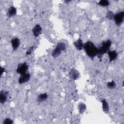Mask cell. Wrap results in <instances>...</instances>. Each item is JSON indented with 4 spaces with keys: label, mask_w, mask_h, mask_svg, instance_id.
<instances>
[{
    "label": "cell",
    "mask_w": 124,
    "mask_h": 124,
    "mask_svg": "<svg viewBox=\"0 0 124 124\" xmlns=\"http://www.w3.org/2000/svg\"><path fill=\"white\" fill-rule=\"evenodd\" d=\"M78 109L80 113H83L86 109V105L84 103L80 102L78 105Z\"/></svg>",
    "instance_id": "16"
},
{
    "label": "cell",
    "mask_w": 124,
    "mask_h": 124,
    "mask_svg": "<svg viewBox=\"0 0 124 124\" xmlns=\"http://www.w3.org/2000/svg\"><path fill=\"white\" fill-rule=\"evenodd\" d=\"M111 42L110 40H108L102 43L101 46L97 48L98 51L97 54L98 57L100 58L104 54L107 53L109 51V49L111 46Z\"/></svg>",
    "instance_id": "2"
},
{
    "label": "cell",
    "mask_w": 124,
    "mask_h": 124,
    "mask_svg": "<svg viewBox=\"0 0 124 124\" xmlns=\"http://www.w3.org/2000/svg\"><path fill=\"white\" fill-rule=\"evenodd\" d=\"M65 47H66V46H65V45L64 43H63L62 42H60L57 44L56 47L58 48L60 50L62 51L65 49Z\"/></svg>",
    "instance_id": "18"
},
{
    "label": "cell",
    "mask_w": 124,
    "mask_h": 124,
    "mask_svg": "<svg viewBox=\"0 0 124 124\" xmlns=\"http://www.w3.org/2000/svg\"><path fill=\"white\" fill-rule=\"evenodd\" d=\"M13 123V121L12 120L9 118H6L4 120L3 122V124H11Z\"/></svg>",
    "instance_id": "21"
},
{
    "label": "cell",
    "mask_w": 124,
    "mask_h": 124,
    "mask_svg": "<svg viewBox=\"0 0 124 124\" xmlns=\"http://www.w3.org/2000/svg\"><path fill=\"white\" fill-rule=\"evenodd\" d=\"M74 45L75 47L76 48V49L78 50H80L83 48L84 44L83 43L82 40L80 39V38L77 40L76 41H75L74 43Z\"/></svg>",
    "instance_id": "11"
},
{
    "label": "cell",
    "mask_w": 124,
    "mask_h": 124,
    "mask_svg": "<svg viewBox=\"0 0 124 124\" xmlns=\"http://www.w3.org/2000/svg\"><path fill=\"white\" fill-rule=\"evenodd\" d=\"M102 108L104 112L106 113H108L109 112V106L107 102L105 100L102 101Z\"/></svg>",
    "instance_id": "14"
},
{
    "label": "cell",
    "mask_w": 124,
    "mask_h": 124,
    "mask_svg": "<svg viewBox=\"0 0 124 124\" xmlns=\"http://www.w3.org/2000/svg\"><path fill=\"white\" fill-rule=\"evenodd\" d=\"M108 56L109 57V62H111L114 60H115L118 56V53L117 51L115 50H112V51H108Z\"/></svg>",
    "instance_id": "8"
},
{
    "label": "cell",
    "mask_w": 124,
    "mask_h": 124,
    "mask_svg": "<svg viewBox=\"0 0 124 124\" xmlns=\"http://www.w3.org/2000/svg\"><path fill=\"white\" fill-rule=\"evenodd\" d=\"M48 95L46 93H42L40 94L37 97V101L38 102H42L47 99Z\"/></svg>",
    "instance_id": "13"
},
{
    "label": "cell",
    "mask_w": 124,
    "mask_h": 124,
    "mask_svg": "<svg viewBox=\"0 0 124 124\" xmlns=\"http://www.w3.org/2000/svg\"><path fill=\"white\" fill-rule=\"evenodd\" d=\"M70 77L73 80L77 79L79 76V73L76 69H73L70 72Z\"/></svg>",
    "instance_id": "9"
},
{
    "label": "cell",
    "mask_w": 124,
    "mask_h": 124,
    "mask_svg": "<svg viewBox=\"0 0 124 124\" xmlns=\"http://www.w3.org/2000/svg\"><path fill=\"white\" fill-rule=\"evenodd\" d=\"M42 32V28L41 26L39 24L36 25L32 30V32L33 35L35 37L38 36Z\"/></svg>",
    "instance_id": "7"
},
{
    "label": "cell",
    "mask_w": 124,
    "mask_h": 124,
    "mask_svg": "<svg viewBox=\"0 0 124 124\" xmlns=\"http://www.w3.org/2000/svg\"><path fill=\"white\" fill-rule=\"evenodd\" d=\"M114 16V13L111 11H108L106 14V17L108 20H111L113 19Z\"/></svg>",
    "instance_id": "17"
},
{
    "label": "cell",
    "mask_w": 124,
    "mask_h": 124,
    "mask_svg": "<svg viewBox=\"0 0 124 124\" xmlns=\"http://www.w3.org/2000/svg\"><path fill=\"white\" fill-rule=\"evenodd\" d=\"M4 71H5V69L1 67V75L3 74V73L4 72Z\"/></svg>",
    "instance_id": "23"
},
{
    "label": "cell",
    "mask_w": 124,
    "mask_h": 124,
    "mask_svg": "<svg viewBox=\"0 0 124 124\" xmlns=\"http://www.w3.org/2000/svg\"><path fill=\"white\" fill-rule=\"evenodd\" d=\"M61 52H62L61 50H60L59 49H58V48L56 47V48L53 50V51L52 52V53H51V55H52V56L53 58H57V57H58L60 55V54H61Z\"/></svg>",
    "instance_id": "15"
},
{
    "label": "cell",
    "mask_w": 124,
    "mask_h": 124,
    "mask_svg": "<svg viewBox=\"0 0 124 124\" xmlns=\"http://www.w3.org/2000/svg\"><path fill=\"white\" fill-rule=\"evenodd\" d=\"M28 69V65L26 62L21 63L18 65L16 71L17 73L19 74L20 75H22L26 73V72Z\"/></svg>",
    "instance_id": "4"
},
{
    "label": "cell",
    "mask_w": 124,
    "mask_h": 124,
    "mask_svg": "<svg viewBox=\"0 0 124 124\" xmlns=\"http://www.w3.org/2000/svg\"><path fill=\"white\" fill-rule=\"evenodd\" d=\"M30 78V75L28 73H25L24 74L21 75L18 78V82L20 84L28 82Z\"/></svg>",
    "instance_id": "5"
},
{
    "label": "cell",
    "mask_w": 124,
    "mask_h": 124,
    "mask_svg": "<svg viewBox=\"0 0 124 124\" xmlns=\"http://www.w3.org/2000/svg\"><path fill=\"white\" fill-rule=\"evenodd\" d=\"M7 92L3 91H0V102L1 104H4L7 100Z\"/></svg>",
    "instance_id": "12"
},
{
    "label": "cell",
    "mask_w": 124,
    "mask_h": 124,
    "mask_svg": "<svg viewBox=\"0 0 124 124\" xmlns=\"http://www.w3.org/2000/svg\"><path fill=\"white\" fill-rule=\"evenodd\" d=\"M16 14V9L14 6H11L7 12V16L11 17L15 16Z\"/></svg>",
    "instance_id": "10"
},
{
    "label": "cell",
    "mask_w": 124,
    "mask_h": 124,
    "mask_svg": "<svg viewBox=\"0 0 124 124\" xmlns=\"http://www.w3.org/2000/svg\"><path fill=\"white\" fill-rule=\"evenodd\" d=\"M33 48H34V46H31V47H30V48H29L28 49V50H27V51H26V54H27V55H30V54H31V51H32Z\"/></svg>",
    "instance_id": "22"
},
{
    "label": "cell",
    "mask_w": 124,
    "mask_h": 124,
    "mask_svg": "<svg viewBox=\"0 0 124 124\" xmlns=\"http://www.w3.org/2000/svg\"><path fill=\"white\" fill-rule=\"evenodd\" d=\"M124 11L119 12L114 15L113 19L114 20L117 26H120L122 24L124 20Z\"/></svg>",
    "instance_id": "3"
},
{
    "label": "cell",
    "mask_w": 124,
    "mask_h": 124,
    "mask_svg": "<svg viewBox=\"0 0 124 124\" xmlns=\"http://www.w3.org/2000/svg\"><path fill=\"white\" fill-rule=\"evenodd\" d=\"M83 48L87 55L91 59H93L97 54V48L91 41L85 43L84 44Z\"/></svg>",
    "instance_id": "1"
},
{
    "label": "cell",
    "mask_w": 124,
    "mask_h": 124,
    "mask_svg": "<svg viewBox=\"0 0 124 124\" xmlns=\"http://www.w3.org/2000/svg\"><path fill=\"white\" fill-rule=\"evenodd\" d=\"M11 43L13 49L14 50H16L18 48L20 45V40L18 38L15 37L12 39Z\"/></svg>",
    "instance_id": "6"
},
{
    "label": "cell",
    "mask_w": 124,
    "mask_h": 124,
    "mask_svg": "<svg viewBox=\"0 0 124 124\" xmlns=\"http://www.w3.org/2000/svg\"><path fill=\"white\" fill-rule=\"evenodd\" d=\"M107 87L108 89H113L115 88V87H116V83H115V82L114 81L112 80L110 82H108L107 84Z\"/></svg>",
    "instance_id": "20"
},
{
    "label": "cell",
    "mask_w": 124,
    "mask_h": 124,
    "mask_svg": "<svg viewBox=\"0 0 124 124\" xmlns=\"http://www.w3.org/2000/svg\"><path fill=\"white\" fill-rule=\"evenodd\" d=\"M98 4L101 6H108L109 4V2L107 0H102L99 1Z\"/></svg>",
    "instance_id": "19"
}]
</instances>
